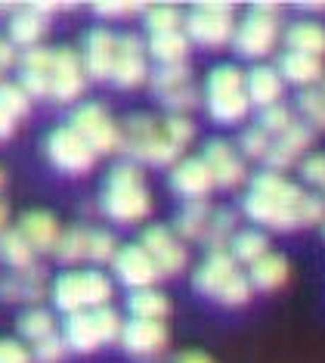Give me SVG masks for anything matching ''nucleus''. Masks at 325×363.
Wrapping results in <instances>:
<instances>
[{"label": "nucleus", "instance_id": "f257e3e1", "mask_svg": "<svg viewBox=\"0 0 325 363\" xmlns=\"http://www.w3.org/2000/svg\"><path fill=\"white\" fill-rule=\"evenodd\" d=\"M103 211L118 224H137L152 211V196L146 189L143 168L133 162H118L106 177Z\"/></svg>", "mask_w": 325, "mask_h": 363}, {"label": "nucleus", "instance_id": "f03ea898", "mask_svg": "<svg viewBox=\"0 0 325 363\" xmlns=\"http://www.w3.org/2000/svg\"><path fill=\"white\" fill-rule=\"evenodd\" d=\"M127 162H149V164H177L180 162V146H173L161 134V121L152 115H130L121 125V150Z\"/></svg>", "mask_w": 325, "mask_h": 363}, {"label": "nucleus", "instance_id": "7ed1b4c3", "mask_svg": "<svg viewBox=\"0 0 325 363\" xmlns=\"http://www.w3.org/2000/svg\"><path fill=\"white\" fill-rule=\"evenodd\" d=\"M279 38V6L276 4H254L248 16L236 26L229 44L236 47L239 56L248 60H261L273 50Z\"/></svg>", "mask_w": 325, "mask_h": 363}, {"label": "nucleus", "instance_id": "20e7f679", "mask_svg": "<svg viewBox=\"0 0 325 363\" xmlns=\"http://www.w3.org/2000/svg\"><path fill=\"white\" fill-rule=\"evenodd\" d=\"M74 134H78L84 143L93 150V155H108L121 150V125L112 121L99 103H84L72 112V125Z\"/></svg>", "mask_w": 325, "mask_h": 363}, {"label": "nucleus", "instance_id": "39448f33", "mask_svg": "<svg viewBox=\"0 0 325 363\" xmlns=\"http://www.w3.org/2000/svg\"><path fill=\"white\" fill-rule=\"evenodd\" d=\"M189 40L202 47H223L232 40L236 19H232V4H195V10L183 19Z\"/></svg>", "mask_w": 325, "mask_h": 363}, {"label": "nucleus", "instance_id": "423d86ee", "mask_svg": "<svg viewBox=\"0 0 325 363\" xmlns=\"http://www.w3.org/2000/svg\"><path fill=\"white\" fill-rule=\"evenodd\" d=\"M44 146H47V159L53 162L59 171H65V174H87L96 162L93 150H90V146L74 134L69 125L50 130Z\"/></svg>", "mask_w": 325, "mask_h": 363}, {"label": "nucleus", "instance_id": "0eeeda50", "mask_svg": "<svg viewBox=\"0 0 325 363\" xmlns=\"http://www.w3.org/2000/svg\"><path fill=\"white\" fill-rule=\"evenodd\" d=\"M149 78V65H146V44L137 35H121L115 40V62H112V75L108 81H115V87L133 90Z\"/></svg>", "mask_w": 325, "mask_h": 363}, {"label": "nucleus", "instance_id": "6e6552de", "mask_svg": "<svg viewBox=\"0 0 325 363\" xmlns=\"http://www.w3.org/2000/svg\"><path fill=\"white\" fill-rule=\"evenodd\" d=\"M87 87L84 65H81L78 50L59 47L53 50V65H50V96L59 103H74Z\"/></svg>", "mask_w": 325, "mask_h": 363}, {"label": "nucleus", "instance_id": "1a4fd4ad", "mask_svg": "<svg viewBox=\"0 0 325 363\" xmlns=\"http://www.w3.org/2000/svg\"><path fill=\"white\" fill-rule=\"evenodd\" d=\"M139 245H143V252L155 261V267H158V274H161V277L180 274V270L186 267V261H189L186 245L180 242L177 233H173L171 227L158 224V227L143 230V239H139Z\"/></svg>", "mask_w": 325, "mask_h": 363}, {"label": "nucleus", "instance_id": "9d476101", "mask_svg": "<svg viewBox=\"0 0 325 363\" xmlns=\"http://www.w3.org/2000/svg\"><path fill=\"white\" fill-rule=\"evenodd\" d=\"M202 162L207 164V171H211L214 186H220V189H236L241 180H248L245 159H241L239 150L229 140H211L202 152Z\"/></svg>", "mask_w": 325, "mask_h": 363}, {"label": "nucleus", "instance_id": "9b49d317", "mask_svg": "<svg viewBox=\"0 0 325 363\" xmlns=\"http://www.w3.org/2000/svg\"><path fill=\"white\" fill-rule=\"evenodd\" d=\"M112 267H115V277L127 289H133V292L137 289H152L161 279L155 261L143 252V245H124V249H118L112 258Z\"/></svg>", "mask_w": 325, "mask_h": 363}, {"label": "nucleus", "instance_id": "f8f14e48", "mask_svg": "<svg viewBox=\"0 0 325 363\" xmlns=\"http://www.w3.org/2000/svg\"><path fill=\"white\" fill-rule=\"evenodd\" d=\"M47 292V270L40 264L13 270L0 279V298L13 304H38Z\"/></svg>", "mask_w": 325, "mask_h": 363}, {"label": "nucleus", "instance_id": "ddd939ff", "mask_svg": "<svg viewBox=\"0 0 325 363\" xmlns=\"http://www.w3.org/2000/svg\"><path fill=\"white\" fill-rule=\"evenodd\" d=\"M171 186L186 202H195V199H207V193L214 189V177L207 171V164L202 162V155H193V159H180L173 164Z\"/></svg>", "mask_w": 325, "mask_h": 363}, {"label": "nucleus", "instance_id": "4468645a", "mask_svg": "<svg viewBox=\"0 0 325 363\" xmlns=\"http://www.w3.org/2000/svg\"><path fill=\"white\" fill-rule=\"evenodd\" d=\"M121 345L133 357H155L168 345V326L164 320H130L121 329Z\"/></svg>", "mask_w": 325, "mask_h": 363}, {"label": "nucleus", "instance_id": "2eb2a0df", "mask_svg": "<svg viewBox=\"0 0 325 363\" xmlns=\"http://www.w3.org/2000/svg\"><path fill=\"white\" fill-rule=\"evenodd\" d=\"M236 270H239V264L229 258V252H211L193 274L195 292L207 295V298H220L223 289L229 286V279L236 277Z\"/></svg>", "mask_w": 325, "mask_h": 363}, {"label": "nucleus", "instance_id": "dca6fc26", "mask_svg": "<svg viewBox=\"0 0 325 363\" xmlns=\"http://www.w3.org/2000/svg\"><path fill=\"white\" fill-rule=\"evenodd\" d=\"M115 38L106 28H93L84 38V50H81V65H84V75L93 81H106L112 75V62H115Z\"/></svg>", "mask_w": 325, "mask_h": 363}, {"label": "nucleus", "instance_id": "f3484780", "mask_svg": "<svg viewBox=\"0 0 325 363\" xmlns=\"http://www.w3.org/2000/svg\"><path fill=\"white\" fill-rule=\"evenodd\" d=\"M241 211H245V218H251L254 224L270 227V230H282V233H291L295 227H301V220H297V208L270 202V199H263V196H257V193H245V199H241Z\"/></svg>", "mask_w": 325, "mask_h": 363}, {"label": "nucleus", "instance_id": "a211bd4d", "mask_svg": "<svg viewBox=\"0 0 325 363\" xmlns=\"http://www.w3.org/2000/svg\"><path fill=\"white\" fill-rule=\"evenodd\" d=\"M16 230L25 236V242L31 245L35 255H50L56 249L59 233H62L59 224H56V218L50 211H25Z\"/></svg>", "mask_w": 325, "mask_h": 363}, {"label": "nucleus", "instance_id": "6ab92c4d", "mask_svg": "<svg viewBox=\"0 0 325 363\" xmlns=\"http://www.w3.org/2000/svg\"><path fill=\"white\" fill-rule=\"evenodd\" d=\"M282 94H285V81L273 65H254L245 75V96L251 106H261V109L276 106L282 103Z\"/></svg>", "mask_w": 325, "mask_h": 363}, {"label": "nucleus", "instance_id": "aec40b11", "mask_svg": "<svg viewBox=\"0 0 325 363\" xmlns=\"http://www.w3.org/2000/svg\"><path fill=\"white\" fill-rule=\"evenodd\" d=\"M279 78L288 81V84H297V87H316L319 84V78L325 75L322 69V60H316V56H307V53H282L279 56Z\"/></svg>", "mask_w": 325, "mask_h": 363}, {"label": "nucleus", "instance_id": "412c9836", "mask_svg": "<svg viewBox=\"0 0 325 363\" xmlns=\"http://www.w3.org/2000/svg\"><path fill=\"white\" fill-rule=\"evenodd\" d=\"M248 193H257L270 202H279V205H288V208H297L304 199V189L297 184H291L282 174H273V171H261V174L251 177V189Z\"/></svg>", "mask_w": 325, "mask_h": 363}, {"label": "nucleus", "instance_id": "4be33fe9", "mask_svg": "<svg viewBox=\"0 0 325 363\" xmlns=\"http://www.w3.org/2000/svg\"><path fill=\"white\" fill-rule=\"evenodd\" d=\"M285 279H288V261L276 252H266L263 258H257L248 267V283H251V289H261V292H273Z\"/></svg>", "mask_w": 325, "mask_h": 363}, {"label": "nucleus", "instance_id": "5701e85b", "mask_svg": "<svg viewBox=\"0 0 325 363\" xmlns=\"http://www.w3.org/2000/svg\"><path fill=\"white\" fill-rule=\"evenodd\" d=\"M211 205L207 199H195L186 202L173 218V230H177V239H189V242H198L207 233V220H211Z\"/></svg>", "mask_w": 325, "mask_h": 363}, {"label": "nucleus", "instance_id": "b1692460", "mask_svg": "<svg viewBox=\"0 0 325 363\" xmlns=\"http://www.w3.org/2000/svg\"><path fill=\"white\" fill-rule=\"evenodd\" d=\"M65 345L78 354H90L96 351L99 345V333H96V323H93V313L90 311H78V313H69L65 320Z\"/></svg>", "mask_w": 325, "mask_h": 363}, {"label": "nucleus", "instance_id": "393cba45", "mask_svg": "<svg viewBox=\"0 0 325 363\" xmlns=\"http://www.w3.org/2000/svg\"><path fill=\"white\" fill-rule=\"evenodd\" d=\"M285 44L288 50L295 53H307V56H316V60H322L325 56V26L319 22H295L288 31H285Z\"/></svg>", "mask_w": 325, "mask_h": 363}, {"label": "nucleus", "instance_id": "a878e982", "mask_svg": "<svg viewBox=\"0 0 325 363\" xmlns=\"http://www.w3.org/2000/svg\"><path fill=\"white\" fill-rule=\"evenodd\" d=\"M47 35V16H40L38 10L25 6V10H16L10 19V40L13 47H38V40Z\"/></svg>", "mask_w": 325, "mask_h": 363}, {"label": "nucleus", "instance_id": "bb28decb", "mask_svg": "<svg viewBox=\"0 0 325 363\" xmlns=\"http://www.w3.org/2000/svg\"><path fill=\"white\" fill-rule=\"evenodd\" d=\"M227 252L236 264L251 267L257 258H263V255L270 252V239H266V233H261V230H254V227L251 230H236V236L229 239Z\"/></svg>", "mask_w": 325, "mask_h": 363}, {"label": "nucleus", "instance_id": "cd10ccee", "mask_svg": "<svg viewBox=\"0 0 325 363\" xmlns=\"http://www.w3.org/2000/svg\"><path fill=\"white\" fill-rule=\"evenodd\" d=\"M146 56H155L158 65H177L189 56V38L183 31H168V35H152L146 44Z\"/></svg>", "mask_w": 325, "mask_h": 363}, {"label": "nucleus", "instance_id": "c85d7f7f", "mask_svg": "<svg viewBox=\"0 0 325 363\" xmlns=\"http://www.w3.org/2000/svg\"><path fill=\"white\" fill-rule=\"evenodd\" d=\"M127 308L133 313V320H164L171 311V301L164 292H158V289H137V292H130L127 298Z\"/></svg>", "mask_w": 325, "mask_h": 363}, {"label": "nucleus", "instance_id": "c756f323", "mask_svg": "<svg viewBox=\"0 0 325 363\" xmlns=\"http://www.w3.org/2000/svg\"><path fill=\"white\" fill-rule=\"evenodd\" d=\"M232 94H245V72L229 62L217 65L211 75H207L205 96L207 100H217V96H232Z\"/></svg>", "mask_w": 325, "mask_h": 363}, {"label": "nucleus", "instance_id": "7c9ffc66", "mask_svg": "<svg viewBox=\"0 0 325 363\" xmlns=\"http://www.w3.org/2000/svg\"><path fill=\"white\" fill-rule=\"evenodd\" d=\"M239 224V218H236V211L232 208H214L211 211V220H207V233L202 242H207V249L211 252H227V245H229V239L236 236V227Z\"/></svg>", "mask_w": 325, "mask_h": 363}, {"label": "nucleus", "instance_id": "2f4dec72", "mask_svg": "<svg viewBox=\"0 0 325 363\" xmlns=\"http://www.w3.org/2000/svg\"><path fill=\"white\" fill-rule=\"evenodd\" d=\"M0 261L13 270H22V267L35 264V252H31V245L25 242V236L19 230H4V233H0Z\"/></svg>", "mask_w": 325, "mask_h": 363}, {"label": "nucleus", "instance_id": "473e14b6", "mask_svg": "<svg viewBox=\"0 0 325 363\" xmlns=\"http://www.w3.org/2000/svg\"><path fill=\"white\" fill-rule=\"evenodd\" d=\"M53 301L56 308L65 311V313H78L84 311V295H81V274H62L56 277L53 283Z\"/></svg>", "mask_w": 325, "mask_h": 363}, {"label": "nucleus", "instance_id": "72a5a7b5", "mask_svg": "<svg viewBox=\"0 0 325 363\" xmlns=\"http://www.w3.org/2000/svg\"><path fill=\"white\" fill-rule=\"evenodd\" d=\"M251 103H248L245 94H232V96H217V100H207V112L217 125H239L248 115Z\"/></svg>", "mask_w": 325, "mask_h": 363}, {"label": "nucleus", "instance_id": "f704fd0d", "mask_svg": "<svg viewBox=\"0 0 325 363\" xmlns=\"http://www.w3.org/2000/svg\"><path fill=\"white\" fill-rule=\"evenodd\" d=\"M149 81H152L155 96H164V94H171V90H180V87L193 84V69H189L186 62H177V65H158L152 75H149Z\"/></svg>", "mask_w": 325, "mask_h": 363}, {"label": "nucleus", "instance_id": "c9c22d12", "mask_svg": "<svg viewBox=\"0 0 325 363\" xmlns=\"http://www.w3.org/2000/svg\"><path fill=\"white\" fill-rule=\"evenodd\" d=\"M81 295H84V311L106 308L112 301V283L99 270H87V274H81Z\"/></svg>", "mask_w": 325, "mask_h": 363}, {"label": "nucleus", "instance_id": "e433bc0d", "mask_svg": "<svg viewBox=\"0 0 325 363\" xmlns=\"http://www.w3.org/2000/svg\"><path fill=\"white\" fill-rule=\"evenodd\" d=\"M19 333H22V338H28V342H40V338L53 335V333H56L53 313L44 311V308H28V311H22V317H19Z\"/></svg>", "mask_w": 325, "mask_h": 363}, {"label": "nucleus", "instance_id": "4c0bfd02", "mask_svg": "<svg viewBox=\"0 0 325 363\" xmlns=\"http://www.w3.org/2000/svg\"><path fill=\"white\" fill-rule=\"evenodd\" d=\"M297 109H301L304 115V125L313 130H325V96H322V90L319 87H307L301 90V96H297Z\"/></svg>", "mask_w": 325, "mask_h": 363}, {"label": "nucleus", "instance_id": "58836bf2", "mask_svg": "<svg viewBox=\"0 0 325 363\" xmlns=\"http://www.w3.org/2000/svg\"><path fill=\"white\" fill-rule=\"evenodd\" d=\"M53 255L62 264H74L81 258H87V230L84 227H69L59 233V242H56Z\"/></svg>", "mask_w": 325, "mask_h": 363}, {"label": "nucleus", "instance_id": "ea45409f", "mask_svg": "<svg viewBox=\"0 0 325 363\" xmlns=\"http://www.w3.org/2000/svg\"><path fill=\"white\" fill-rule=\"evenodd\" d=\"M295 125V112L288 109V106H266V109H261V115H257V128L263 130L270 140H276L279 134H285V130Z\"/></svg>", "mask_w": 325, "mask_h": 363}, {"label": "nucleus", "instance_id": "a19ab883", "mask_svg": "<svg viewBox=\"0 0 325 363\" xmlns=\"http://www.w3.org/2000/svg\"><path fill=\"white\" fill-rule=\"evenodd\" d=\"M183 26V13L177 6H146V28L152 31V35H168V31H180Z\"/></svg>", "mask_w": 325, "mask_h": 363}, {"label": "nucleus", "instance_id": "79ce46f5", "mask_svg": "<svg viewBox=\"0 0 325 363\" xmlns=\"http://www.w3.org/2000/svg\"><path fill=\"white\" fill-rule=\"evenodd\" d=\"M0 109L13 115V118H22L31 109V96L19 84H13V81H0Z\"/></svg>", "mask_w": 325, "mask_h": 363}, {"label": "nucleus", "instance_id": "37998d69", "mask_svg": "<svg viewBox=\"0 0 325 363\" xmlns=\"http://www.w3.org/2000/svg\"><path fill=\"white\" fill-rule=\"evenodd\" d=\"M161 134L168 137L173 146L186 150V146L193 143V137H195V125H193L189 115H168V118L161 121Z\"/></svg>", "mask_w": 325, "mask_h": 363}, {"label": "nucleus", "instance_id": "c03bdc74", "mask_svg": "<svg viewBox=\"0 0 325 363\" xmlns=\"http://www.w3.org/2000/svg\"><path fill=\"white\" fill-rule=\"evenodd\" d=\"M118 252V242L108 230H87V258L96 261V264H106L115 258Z\"/></svg>", "mask_w": 325, "mask_h": 363}, {"label": "nucleus", "instance_id": "a18cd8bd", "mask_svg": "<svg viewBox=\"0 0 325 363\" xmlns=\"http://www.w3.org/2000/svg\"><path fill=\"white\" fill-rule=\"evenodd\" d=\"M270 143H273V140L254 125V128H245V130H241L236 150H239L241 159H266V152H270Z\"/></svg>", "mask_w": 325, "mask_h": 363}, {"label": "nucleus", "instance_id": "49530a36", "mask_svg": "<svg viewBox=\"0 0 325 363\" xmlns=\"http://www.w3.org/2000/svg\"><path fill=\"white\" fill-rule=\"evenodd\" d=\"M93 313V323H96V333H99V342L103 345H108V342H118L121 338V329H124V323H121V317H118V311L115 308H96V311H90Z\"/></svg>", "mask_w": 325, "mask_h": 363}, {"label": "nucleus", "instance_id": "de8ad7c7", "mask_svg": "<svg viewBox=\"0 0 325 363\" xmlns=\"http://www.w3.org/2000/svg\"><path fill=\"white\" fill-rule=\"evenodd\" d=\"M158 100L168 106L171 115H186V112H193L195 106L202 103V94H198L195 84H186V87H180V90H171V94L158 96Z\"/></svg>", "mask_w": 325, "mask_h": 363}, {"label": "nucleus", "instance_id": "09e8293b", "mask_svg": "<svg viewBox=\"0 0 325 363\" xmlns=\"http://www.w3.org/2000/svg\"><path fill=\"white\" fill-rule=\"evenodd\" d=\"M65 354H69V345H65V338L53 333V335L40 338V342H35L31 360H38V363H62Z\"/></svg>", "mask_w": 325, "mask_h": 363}, {"label": "nucleus", "instance_id": "8fccbe9b", "mask_svg": "<svg viewBox=\"0 0 325 363\" xmlns=\"http://www.w3.org/2000/svg\"><path fill=\"white\" fill-rule=\"evenodd\" d=\"M282 146H285V150H291L295 155H304L307 150H310V143H313V130L304 125V121H297L295 118V125H291L285 134H279L276 137Z\"/></svg>", "mask_w": 325, "mask_h": 363}, {"label": "nucleus", "instance_id": "3c124183", "mask_svg": "<svg viewBox=\"0 0 325 363\" xmlns=\"http://www.w3.org/2000/svg\"><path fill=\"white\" fill-rule=\"evenodd\" d=\"M248 298H251V283H248V274H241V270H236V277L229 279V286L223 289V295L217 301L227 304V308H241Z\"/></svg>", "mask_w": 325, "mask_h": 363}, {"label": "nucleus", "instance_id": "603ef678", "mask_svg": "<svg viewBox=\"0 0 325 363\" xmlns=\"http://www.w3.org/2000/svg\"><path fill=\"white\" fill-rule=\"evenodd\" d=\"M297 164H301V177L307 180V184L316 186L319 193H325V152H313Z\"/></svg>", "mask_w": 325, "mask_h": 363}, {"label": "nucleus", "instance_id": "864d4df0", "mask_svg": "<svg viewBox=\"0 0 325 363\" xmlns=\"http://www.w3.org/2000/svg\"><path fill=\"white\" fill-rule=\"evenodd\" d=\"M297 220L301 224H322L325 220V202L319 193H304L301 205H297Z\"/></svg>", "mask_w": 325, "mask_h": 363}, {"label": "nucleus", "instance_id": "5fc2aeb1", "mask_svg": "<svg viewBox=\"0 0 325 363\" xmlns=\"http://www.w3.org/2000/svg\"><path fill=\"white\" fill-rule=\"evenodd\" d=\"M93 10L106 19H124V16L133 13H146V4H127V0H103V4H93Z\"/></svg>", "mask_w": 325, "mask_h": 363}, {"label": "nucleus", "instance_id": "6e6d98bb", "mask_svg": "<svg viewBox=\"0 0 325 363\" xmlns=\"http://www.w3.org/2000/svg\"><path fill=\"white\" fill-rule=\"evenodd\" d=\"M0 363H31V351L25 348L22 342L4 338V342H0Z\"/></svg>", "mask_w": 325, "mask_h": 363}, {"label": "nucleus", "instance_id": "4d7b16f0", "mask_svg": "<svg viewBox=\"0 0 325 363\" xmlns=\"http://www.w3.org/2000/svg\"><path fill=\"white\" fill-rule=\"evenodd\" d=\"M16 62H19V53H16L13 40L10 38H0V72L10 69V65H16Z\"/></svg>", "mask_w": 325, "mask_h": 363}, {"label": "nucleus", "instance_id": "13d9d810", "mask_svg": "<svg viewBox=\"0 0 325 363\" xmlns=\"http://www.w3.org/2000/svg\"><path fill=\"white\" fill-rule=\"evenodd\" d=\"M13 134H16V118L0 109V143H4V140H10Z\"/></svg>", "mask_w": 325, "mask_h": 363}, {"label": "nucleus", "instance_id": "bf43d9fd", "mask_svg": "<svg viewBox=\"0 0 325 363\" xmlns=\"http://www.w3.org/2000/svg\"><path fill=\"white\" fill-rule=\"evenodd\" d=\"M173 363H214L207 354H198V351H186V354H180Z\"/></svg>", "mask_w": 325, "mask_h": 363}, {"label": "nucleus", "instance_id": "052dcab7", "mask_svg": "<svg viewBox=\"0 0 325 363\" xmlns=\"http://www.w3.org/2000/svg\"><path fill=\"white\" fill-rule=\"evenodd\" d=\"M4 224H6V205L0 202V233H4Z\"/></svg>", "mask_w": 325, "mask_h": 363}, {"label": "nucleus", "instance_id": "680f3d73", "mask_svg": "<svg viewBox=\"0 0 325 363\" xmlns=\"http://www.w3.org/2000/svg\"><path fill=\"white\" fill-rule=\"evenodd\" d=\"M316 87H319V90H322V96H325V75L319 78V84H316Z\"/></svg>", "mask_w": 325, "mask_h": 363}, {"label": "nucleus", "instance_id": "e2e57ef3", "mask_svg": "<svg viewBox=\"0 0 325 363\" xmlns=\"http://www.w3.org/2000/svg\"><path fill=\"white\" fill-rule=\"evenodd\" d=\"M0 186H4V171H0Z\"/></svg>", "mask_w": 325, "mask_h": 363}, {"label": "nucleus", "instance_id": "0e129e2a", "mask_svg": "<svg viewBox=\"0 0 325 363\" xmlns=\"http://www.w3.org/2000/svg\"><path fill=\"white\" fill-rule=\"evenodd\" d=\"M322 236H325V220H322Z\"/></svg>", "mask_w": 325, "mask_h": 363}]
</instances>
